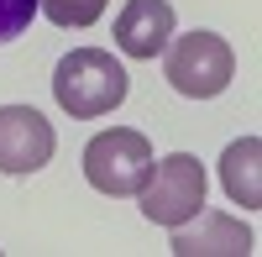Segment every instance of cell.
Returning <instances> with one entry per match:
<instances>
[{"mask_svg": "<svg viewBox=\"0 0 262 257\" xmlns=\"http://www.w3.org/2000/svg\"><path fill=\"white\" fill-rule=\"evenodd\" d=\"M32 16H37V0H0V42H11L32 27Z\"/></svg>", "mask_w": 262, "mask_h": 257, "instance_id": "cell-10", "label": "cell"}, {"mask_svg": "<svg viewBox=\"0 0 262 257\" xmlns=\"http://www.w3.org/2000/svg\"><path fill=\"white\" fill-rule=\"evenodd\" d=\"M163 74L168 84L179 90L184 100H215L231 84L236 74V53H231V42L221 32H205V27H194L184 37H168V48H163Z\"/></svg>", "mask_w": 262, "mask_h": 257, "instance_id": "cell-2", "label": "cell"}, {"mask_svg": "<svg viewBox=\"0 0 262 257\" xmlns=\"http://www.w3.org/2000/svg\"><path fill=\"white\" fill-rule=\"evenodd\" d=\"M152 163H158L152 142L142 132H131V126H111V132L90 137V147H84V179L111 200H131L147 184Z\"/></svg>", "mask_w": 262, "mask_h": 257, "instance_id": "cell-4", "label": "cell"}, {"mask_svg": "<svg viewBox=\"0 0 262 257\" xmlns=\"http://www.w3.org/2000/svg\"><path fill=\"white\" fill-rule=\"evenodd\" d=\"M173 37V6L168 0H126L121 16H116V48L137 63H152L163 58Z\"/></svg>", "mask_w": 262, "mask_h": 257, "instance_id": "cell-7", "label": "cell"}, {"mask_svg": "<svg viewBox=\"0 0 262 257\" xmlns=\"http://www.w3.org/2000/svg\"><path fill=\"white\" fill-rule=\"evenodd\" d=\"M58 153V132L37 105H0V174L27 179Z\"/></svg>", "mask_w": 262, "mask_h": 257, "instance_id": "cell-5", "label": "cell"}, {"mask_svg": "<svg viewBox=\"0 0 262 257\" xmlns=\"http://www.w3.org/2000/svg\"><path fill=\"white\" fill-rule=\"evenodd\" d=\"M131 90V74L116 63V53L105 48H74L58 58L53 69V100L63 116L74 121H95V116H111L116 105Z\"/></svg>", "mask_w": 262, "mask_h": 257, "instance_id": "cell-1", "label": "cell"}, {"mask_svg": "<svg viewBox=\"0 0 262 257\" xmlns=\"http://www.w3.org/2000/svg\"><path fill=\"white\" fill-rule=\"evenodd\" d=\"M257 163H262V142L257 137H242V142H231L221 153V184H226L231 205H242V210L262 205V168Z\"/></svg>", "mask_w": 262, "mask_h": 257, "instance_id": "cell-8", "label": "cell"}, {"mask_svg": "<svg viewBox=\"0 0 262 257\" xmlns=\"http://www.w3.org/2000/svg\"><path fill=\"white\" fill-rule=\"evenodd\" d=\"M252 247H257L252 231L226 210H200L184 226H173V237H168L173 257H252Z\"/></svg>", "mask_w": 262, "mask_h": 257, "instance_id": "cell-6", "label": "cell"}, {"mask_svg": "<svg viewBox=\"0 0 262 257\" xmlns=\"http://www.w3.org/2000/svg\"><path fill=\"white\" fill-rule=\"evenodd\" d=\"M205 189H210V179H205L200 158H194V153H168V158L152 163L147 184L137 189V195H142V216L152 226L173 231V226H184L189 216L205 210Z\"/></svg>", "mask_w": 262, "mask_h": 257, "instance_id": "cell-3", "label": "cell"}, {"mask_svg": "<svg viewBox=\"0 0 262 257\" xmlns=\"http://www.w3.org/2000/svg\"><path fill=\"white\" fill-rule=\"evenodd\" d=\"M105 6L111 0H37V11L53 21V27H63V32H84V27H95V21L105 16Z\"/></svg>", "mask_w": 262, "mask_h": 257, "instance_id": "cell-9", "label": "cell"}]
</instances>
